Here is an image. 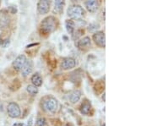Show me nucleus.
Wrapping results in <instances>:
<instances>
[{
  "label": "nucleus",
  "instance_id": "5701e85b",
  "mask_svg": "<svg viewBox=\"0 0 152 126\" xmlns=\"http://www.w3.org/2000/svg\"><path fill=\"white\" fill-rule=\"evenodd\" d=\"M10 10H11V13H12V14H15V13L16 12V8H15V6H11Z\"/></svg>",
  "mask_w": 152,
  "mask_h": 126
},
{
  "label": "nucleus",
  "instance_id": "7ed1b4c3",
  "mask_svg": "<svg viewBox=\"0 0 152 126\" xmlns=\"http://www.w3.org/2000/svg\"><path fill=\"white\" fill-rule=\"evenodd\" d=\"M43 108L49 113H55L58 109V101L53 97H48L44 99Z\"/></svg>",
  "mask_w": 152,
  "mask_h": 126
},
{
  "label": "nucleus",
  "instance_id": "393cba45",
  "mask_svg": "<svg viewBox=\"0 0 152 126\" xmlns=\"http://www.w3.org/2000/svg\"><path fill=\"white\" fill-rule=\"evenodd\" d=\"M13 126H24L23 124H15V125H13Z\"/></svg>",
  "mask_w": 152,
  "mask_h": 126
},
{
  "label": "nucleus",
  "instance_id": "6e6552de",
  "mask_svg": "<svg viewBox=\"0 0 152 126\" xmlns=\"http://www.w3.org/2000/svg\"><path fill=\"white\" fill-rule=\"evenodd\" d=\"M76 65L75 59L73 58H65L61 63V68L64 70H69L74 69Z\"/></svg>",
  "mask_w": 152,
  "mask_h": 126
},
{
  "label": "nucleus",
  "instance_id": "6ab92c4d",
  "mask_svg": "<svg viewBox=\"0 0 152 126\" xmlns=\"http://www.w3.org/2000/svg\"><path fill=\"white\" fill-rule=\"evenodd\" d=\"M100 28V25L98 24V23H92V24H91L90 26H89V31L90 32H95V31H96Z\"/></svg>",
  "mask_w": 152,
  "mask_h": 126
},
{
  "label": "nucleus",
  "instance_id": "9d476101",
  "mask_svg": "<svg viewBox=\"0 0 152 126\" xmlns=\"http://www.w3.org/2000/svg\"><path fill=\"white\" fill-rule=\"evenodd\" d=\"M33 70V63L31 60H26V64L24 67L22 68V70H20L22 74V76L26 77L29 75H31L32 73Z\"/></svg>",
  "mask_w": 152,
  "mask_h": 126
},
{
  "label": "nucleus",
  "instance_id": "0eeeda50",
  "mask_svg": "<svg viewBox=\"0 0 152 126\" xmlns=\"http://www.w3.org/2000/svg\"><path fill=\"white\" fill-rule=\"evenodd\" d=\"M26 57L25 55H20L18 56L16 59H15V61L13 62V67L16 71H20L22 70V68L24 67L26 62Z\"/></svg>",
  "mask_w": 152,
  "mask_h": 126
},
{
  "label": "nucleus",
  "instance_id": "bb28decb",
  "mask_svg": "<svg viewBox=\"0 0 152 126\" xmlns=\"http://www.w3.org/2000/svg\"><path fill=\"white\" fill-rule=\"evenodd\" d=\"M103 95H105V94H103ZM102 99H104V101H105V96H103V97H102Z\"/></svg>",
  "mask_w": 152,
  "mask_h": 126
},
{
  "label": "nucleus",
  "instance_id": "ddd939ff",
  "mask_svg": "<svg viewBox=\"0 0 152 126\" xmlns=\"http://www.w3.org/2000/svg\"><path fill=\"white\" fill-rule=\"evenodd\" d=\"M65 5V0H55L54 11L58 14H62Z\"/></svg>",
  "mask_w": 152,
  "mask_h": 126
},
{
  "label": "nucleus",
  "instance_id": "2eb2a0df",
  "mask_svg": "<svg viewBox=\"0 0 152 126\" xmlns=\"http://www.w3.org/2000/svg\"><path fill=\"white\" fill-rule=\"evenodd\" d=\"M81 97V92L79 90H75L69 96V100L72 103H77Z\"/></svg>",
  "mask_w": 152,
  "mask_h": 126
},
{
  "label": "nucleus",
  "instance_id": "412c9836",
  "mask_svg": "<svg viewBox=\"0 0 152 126\" xmlns=\"http://www.w3.org/2000/svg\"><path fill=\"white\" fill-rule=\"evenodd\" d=\"M9 45H10V40H9V39H6L4 41H3L2 43H1V46H2L3 48H7Z\"/></svg>",
  "mask_w": 152,
  "mask_h": 126
},
{
  "label": "nucleus",
  "instance_id": "aec40b11",
  "mask_svg": "<svg viewBox=\"0 0 152 126\" xmlns=\"http://www.w3.org/2000/svg\"><path fill=\"white\" fill-rule=\"evenodd\" d=\"M84 32L82 30H78V31H76V32L75 33V34H72L73 35V38H74V40H76V39H78L80 36H81L82 33Z\"/></svg>",
  "mask_w": 152,
  "mask_h": 126
},
{
  "label": "nucleus",
  "instance_id": "b1692460",
  "mask_svg": "<svg viewBox=\"0 0 152 126\" xmlns=\"http://www.w3.org/2000/svg\"><path fill=\"white\" fill-rule=\"evenodd\" d=\"M72 1V3H74V4H78V3H80L82 0H71Z\"/></svg>",
  "mask_w": 152,
  "mask_h": 126
},
{
  "label": "nucleus",
  "instance_id": "f03ea898",
  "mask_svg": "<svg viewBox=\"0 0 152 126\" xmlns=\"http://www.w3.org/2000/svg\"><path fill=\"white\" fill-rule=\"evenodd\" d=\"M68 15L69 18L73 19V20H76V21H79V20H81L82 18L84 16H86V10L82 8L80 5H75L70 6L69 9H68Z\"/></svg>",
  "mask_w": 152,
  "mask_h": 126
},
{
  "label": "nucleus",
  "instance_id": "a878e982",
  "mask_svg": "<svg viewBox=\"0 0 152 126\" xmlns=\"http://www.w3.org/2000/svg\"><path fill=\"white\" fill-rule=\"evenodd\" d=\"M65 126H72V125H69V124H67Z\"/></svg>",
  "mask_w": 152,
  "mask_h": 126
},
{
  "label": "nucleus",
  "instance_id": "39448f33",
  "mask_svg": "<svg viewBox=\"0 0 152 126\" xmlns=\"http://www.w3.org/2000/svg\"><path fill=\"white\" fill-rule=\"evenodd\" d=\"M52 0H39L37 4V11L40 15H46L50 10Z\"/></svg>",
  "mask_w": 152,
  "mask_h": 126
},
{
  "label": "nucleus",
  "instance_id": "a211bd4d",
  "mask_svg": "<svg viewBox=\"0 0 152 126\" xmlns=\"http://www.w3.org/2000/svg\"><path fill=\"white\" fill-rule=\"evenodd\" d=\"M37 126H48V121L45 118L40 117L37 120Z\"/></svg>",
  "mask_w": 152,
  "mask_h": 126
},
{
  "label": "nucleus",
  "instance_id": "dca6fc26",
  "mask_svg": "<svg viewBox=\"0 0 152 126\" xmlns=\"http://www.w3.org/2000/svg\"><path fill=\"white\" fill-rule=\"evenodd\" d=\"M65 26H66V29H67V32L69 34H73L75 32V22L71 20H68L66 21L65 22Z\"/></svg>",
  "mask_w": 152,
  "mask_h": 126
},
{
  "label": "nucleus",
  "instance_id": "f3484780",
  "mask_svg": "<svg viewBox=\"0 0 152 126\" xmlns=\"http://www.w3.org/2000/svg\"><path fill=\"white\" fill-rule=\"evenodd\" d=\"M26 91H27L28 93L30 94V95H31V96H35V95H37L38 93V88L37 86H35L34 85H29V86H27Z\"/></svg>",
  "mask_w": 152,
  "mask_h": 126
},
{
  "label": "nucleus",
  "instance_id": "9b49d317",
  "mask_svg": "<svg viewBox=\"0 0 152 126\" xmlns=\"http://www.w3.org/2000/svg\"><path fill=\"white\" fill-rule=\"evenodd\" d=\"M91 45V41L89 37H85L84 38L80 39L78 42H77V47L80 49H85V48H90Z\"/></svg>",
  "mask_w": 152,
  "mask_h": 126
},
{
  "label": "nucleus",
  "instance_id": "f8f14e48",
  "mask_svg": "<svg viewBox=\"0 0 152 126\" xmlns=\"http://www.w3.org/2000/svg\"><path fill=\"white\" fill-rule=\"evenodd\" d=\"M91 104L89 101L86 100L83 103H82L81 107L80 108V111L82 114L84 115H88L90 113H91Z\"/></svg>",
  "mask_w": 152,
  "mask_h": 126
},
{
  "label": "nucleus",
  "instance_id": "4468645a",
  "mask_svg": "<svg viewBox=\"0 0 152 126\" xmlns=\"http://www.w3.org/2000/svg\"><path fill=\"white\" fill-rule=\"evenodd\" d=\"M31 82L37 87H39L42 85V78L39 73H36L33 75L31 77Z\"/></svg>",
  "mask_w": 152,
  "mask_h": 126
},
{
  "label": "nucleus",
  "instance_id": "20e7f679",
  "mask_svg": "<svg viewBox=\"0 0 152 126\" xmlns=\"http://www.w3.org/2000/svg\"><path fill=\"white\" fill-rule=\"evenodd\" d=\"M7 111H8V114L9 116L12 118V119H17L19 118L20 114H21V111L19 107V105L15 103H10L8 105L7 108Z\"/></svg>",
  "mask_w": 152,
  "mask_h": 126
},
{
  "label": "nucleus",
  "instance_id": "4be33fe9",
  "mask_svg": "<svg viewBox=\"0 0 152 126\" xmlns=\"http://www.w3.org/2000/svg\"><path fill=\"white\" fill-rule=\"evenodd\" d=\"M27 126H33V116H31L27 122Z\"/></svg>",
  "mask_w": 152,
  "mask_h": 126
},
{
  "label": "nucleus",
  "instance_id": "423d86ee",
  "mask_svg": "<svg viewBox=\"0 0 152 126\" xmlns=\"http://www.w3.org/2000/svg\"><path fill=\"white\" fill-rule=\"evenodd\" d=\"M93 41L100 48H105L106 46V37L103 32H96L93 35Z\"/></svg>",
  "mask_w": 152,
  "mask_h": 126
},
{
  "label": "nucleus",
  "instance_id": "f257e3e1",
  "mask_svg": "<svg viewBox=\"0 0 152 126\" xmlns=\"http://www.w3.org/2000/svg\"><path fill=\"white\" fill-rule=\"evenodd\" d=\"M57 28V19L53 16L45 18L41 23V30L46 34L53 32Z\"/></svg>",
  "mask_w": 152,
  "mask_h": 126
},
{
  "label": "nucleus",
  "instance_id": "1a4fd4ad",
  "mask_svg": "<svg viewBox=\"0 0 152 126\" xmlns=\"http://www.w3.org/2000/svg\"><path fill=\"white\" fill-rule=\"evenodd\" d=\"M86 7L89 12L95 13L98 10L100 7V1L99 0H86Z\"/></svg>",
  "mask_w": 152,
  "mask_h": 126
}]
</instances>
